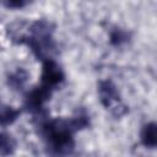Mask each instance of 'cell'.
<instances>
[{
  "mask_svg": "<svg viewBox=\"0 0 157 157\" xmlns=\"http://www.w3.org/2000/svg\"><path fill=\"white\" fill-rule=\"evenodd\" d=\"M72 129L75 128L71 123L66 124L64 121H53L44 126L45 137L56 153H69L72 150Z\"/></svg>",
  "mask_w": 157,
  "mask_h": 157,
  "instance_id": "cell-1",
  "label": "cell"
},
{
  "mask_svg": "<svg viewBox=\"0 0 157 157\" xmlns=\"http://www.w3.org/2000/svg\"><path fill=\"white\" fill-rule=\"evenodd\" d=\"M64 78V74L61 69L52 60L45 61L43 66V74H42V86L47 88H53L59 82H61Z\"/></svg>",
  "mask_w": 157,
  "mask_h": 157,
  "instance_id": "cell-2",
  "label": "cell"
},
{
  "mask_svg": "<svg viewBox=\"0 0 157 157\" xmlns=\"http://www.w3.org/2000/svg\"><path fill=\"white\" fill-rule=\"evenodd\" d=\"M99 96H101V101L105 107H110L113 102L119 101L118 93L115 87L113 86L112 82L109 81H104L101 82L99 85Z\"/></svg>",
  "mask_w": 157,
  "mask_h": 157,
  "instance_id": "cell-3",
  "label": "cell"
},
{
  "mask_svg": "<svg viewBox=\"0 0 157 157\" xmlns=\"http://www.w3.org/2000/svg\"><path fill=\"white\" fill-rule=\"evenodd\" d=\"M141 141L147 147L156 146L157 139H156V124L155 123H150L144 126L142 132H141Z\"/></svg>",
  "mask_w": 157,
  "mask_h": 157,
  "instance_id": "cell-4",
  "label": "cell"
},
{
  "mask_svg": "<svg viewBox=\"0 0 157 157\" xmlns=\"http://www.w3.org/2000/svg\"><path fill=\"white\" fill-rule=\"evenodd\" d=\"M18 112L9 105H0V125H9L16 120Z\"/></svg>",
  "mask_w": 157,
  "mask_h": 157,
  "instance_id": "cell-5",
  "label": "cell"
},
{
  "mask_svg": "<svg viewBox=\"0 0 157 157\" xmlns=\"http://www.w3.org/2000/svg\"><path fill=\"white\" fill-rule=\"evenodd\" d=\"M13 146H15V142L11 139V136L6 134H0V155L11 153Z\"/></svg>",
  "mask_w": 157,
  "mask_h": 157,
  "instance_id": "cell-6",
  "label": "cell"
},
{
  "mask_svg": "<svg viewBox=\"0 0 157 157\" xmlns=\"http://www.w3.org/2000/svg\"><path fill=\"white\" fill-rule=\"evenodd\" d=\"M26 81V74L22 71V70H18L16 74H13L11 77H10V82L12 86L15 87H21L23 85V82Z\"/></svg>",
  "mask_w": 157,
  "mask_h": 157,
  "instance_id": "cell-7",
  "label": "cell"
},
{
  "mask_svg": "<svg viewBox=\"0 0 157 157\" xmlns=\"http://www.w3.org/2000/svg\"><path fill=\"white\" fill-rule=\"evenodd\" d=\"M31 0H7V6L17 9V7H23L25 5H27Z\"/></svg>",
  "mask_w": 157,
  "mask_h": 157,
  "instance_id": "cell-8",
  "label": "cell"
}]
</instances>
